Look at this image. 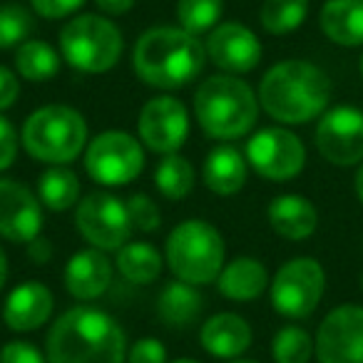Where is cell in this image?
<instances>
[{
  "label": "cell",
  "mask_w": 363,
  "mask_h": 363,
  "mask_svg": "<svg viewBox=\"0 0 363 363\" xmlns=\"http://www.w3.org/2000/svg\"><path fill=\"white\" fill-rule=\"evenodd\" d=\"M127 338L120 323L100 308L65 311L45 338L48 363H125Z\"/></svg>",
  "instance_id": "cell-1"
},
{
  "label": "cell",
  "mask_w": 363,
  "mask_h": 363,
  "mask_svg": "<svg viewBox=\"0 0 363 363\" xmlns=\"http://www.w3.org/2000/svg\"><path fill=\"white\" fill-rule=\"evenodd\" d=\"M259 102L284 125H306L326 112L331 80L308 60H284L269 67L259 85Z\"/></svg>",
  "instance_id": "cell-2"
},
{
  "label": "cell",
  "mask_w": 363,
  "mask_h": 363,
  "mask_svg": "<svg viewBox=\"0 0 363 363\" xmlns=\"http://www.w3.org/2000/svg\"><path fill=\"white\" fill-rule=\"evenodd\" d=\"M207 50L184 28H152L137 40L132 67L142 82L160 90H177L202 72Z\"/></svg>",
  "instance_id": "cell-3"
},
{
  "label": "cell",
  "mask_w": 363,
  "mask_h": 363,
  "mask_svg": "<svg viewBox=\"0 0 363 363\" xmlns=\"http://www.w3.org/2000/svg\"><path fill=\"white\" fill-rule=\"evenodd\" d=\"M197 122L214 140L244 137L259 117L254 90L234 75H214L202 82L194 95Z\"/></svg>",
  "instance_id": "cell-4"
},
{
  "label": "cell",
  "mask_w": 363,
  "mask_h": 363,
  "mask_svg": "<svg viewBox=\"0 0 363 363\" xmlns=\"http://www.w3.org/2000/svg\"><path fill=\"white\" fill-rule=\"evenodd\" d=\"M167 264L179 281L204 286L219 279L224 267V239L209 222L189 219L167 237Z\"/></svg>",
  "instance_id": "cell-5"
},
{
  "label": "cell",
  "mask_w": 363,
  "mask_h": 363,
  "mask_svg": "<svg viewBox=\"0 0 363 363\" xmlns=\"http://www.w3.org/2000/svg\"><path fill=\"white\" fill-rule=\"evenodd\" d=\"M87 142V122L67 105H45L23 125V145L28 155L48 164H65L82 152Z\"/></svg>",
  "instance_id": "cell-6"
},
{
  "label": "cell",
  "mask_w": 363,
  "mask_h": 363,
  "mask_svg": "<svg viewBox=\"0 0 363 363\" xmlns=\"http://www.w3.org/2000/svg\"><path fill=\"white\" fill-rule=\"evenodd\" d=\"M122 33L115 23L102 16H77L62 28L60 50L62 57L75 70L100 75L120 62L122 55Z\"/></svg>",
  "instance_id": "cell-7"
},
{
  "label": "cell",
  "mask_w": 363,
  "mask_h": 363,
  "mask_svg": "<svg viewBox=\"0 0 363 363\" xmlns=\"http://www.w3.org/2000/svg\"><path fill=\"white\" fill-rule=\"evenodd\" d=\"M326 291V272L311 257L286 262L272 279V306L286 318H308Z\"/></svg>",
  "instance_id": "cell-8"
},
{
  "label": "cell",
  "mask_w": 363,
  "mask_h": 363,
  "mask_svg": "<svg viewBox=\"0 0 363 363\" xmlns=\"http://www.w3.org/2000/svg\"><path fill=\"white\" fill-rule=\"evenodd\" d=\"M85 169L105 187L130 184L145 169V152L132 135L110 130L97 135L85 152Z\"/></svg>",
  "instance_id": "cell-9"
},
{
  "label": "cell",
  "mask_w": 363,
  "mask_h": 363,
  "mask_svg": "<svg viewBox=\"0 0 363 363\" xmlns=\"http://www.w3.org/2000/svg\"><path fill=\"white\" fill-rule=\"evenodd\" d=\"M75 227L100 252H120L135 229L127 204L107 192H95L77 204Z\"/></svg>",
  "instance_id": "cell-10"
},
{
  "label": "cell",
  "mask_w": 363,
  "mask_h": 363,
  "mask_svg": "<svg viewBox=\"0 0 363 363\" xmlns=\"http://www.w3.org/2000/svg\"><path fill=\"white\" fill-rule=\"evenodd\" d=\"M247 162L264 179L286 182L298 177L306 167V147L294 132L267 127L247 142Z\"/></svg>",
  "instance_id": "cell-11"
},
{
  "label": "cell",
  "mask_w": 363,
  "mask_h": 363,
  "mask_svg": "<svg viewBox=\"0 0 363 363\" xmlns=\"http://www.w3.org/2000/svg\"><path fill=\"white\" fill-rule=\"evenodd\" d=\"M316 150L333 167H356L363 162V112L353 105L331 107L316 125Z\"/></svg>",
  "instance_id": "cell-12"
},
{
  "label": "cell",
  "mask_w": 363,
  "mask_h": 363,
  "mask_svg": "<svg viewBox=\"0 0 363 363\" xmlns=\"http://www.w3.org/2000/svg\"><path fill=\"white\" fill-rule=\"evenodd\" d=\"M313 343L318 363H363V306L343 303L328 311Z\"/></svg>",
  "instance_id": "cell-13"
},
{
  "label": "cell",
  "mask_w": 363,
  "mask_h": 363,
  "mask_svg": "<svg viewBox=\"0 0 363 363\" xmlns=\"http://www.w3.org/2000/svg\"><path fill=\"white\" fill-rule=\"evenodd\" d=\"M140 140L160 155H174L189 135L187 107L174 97H155L140 112Z\"/></svg>",
  "instance_id": "cell-14"
},
{
  "label": "cell",
  "mask_w": 363,
  "mask_h": 363,
  "mask_svg": "<svg viewBox=\"0 0 363 363\" xmlns=\"http://www.w3.org/2000/svg\"><path fill=\"white\" fill-rule=\"evenodd\" d=\"M40 229L43 209L35 194L16 179H0V237L30 244Z\"/></svg>",
  "instance_id": "cell-15"
},
{
  "label": "cell",
  "mask_w": 363,
  "mask_h": 363,
  "mask_svg": "<svg viewBox=\"0 0 363 363\" xmlns=\"http://www.w3.org/2000/svg\"><path fill=\"white\" fill-rule=\"evenodd\" d=\"M207 55L222 70L242 75V72H252L259 65L262 43L242 23H224V26H217V30L209 33Z\"/></svg>",
  "instance_id": "cell-16"
},
{
  "label": "cell",
  "mask_w": 363,
  "mask_h": 363,
  "mask_svg": "<svg viewBox=\"0 0 363 363\" xmlns=\"http://www.w3.org/2000/svg\"><path fill=\"white\" fill-rule=\"evenodd\" d=\"M55 298L45 284L26 281L11 291L3 306V321L11 331L28 333L40 328L52 316Z\"/></svg>",
  "instance_id": "cell-17"
},
{
  "label": "cell",
  "mask_w": 363,
  "mask_h": 363,
  "mask_svg": "<svg viewBox=\"0 0 363 363\" xmlns=\"http://www.w3.org/2000/svg\"><path fill=\"white\" fill-rule=\"evenodd\" d=\"M112 284V262L100 249H85L70 257L65 267V286L80 301L102 296Z\"/></svg>",
  "instance_id": "cell-18"
},
{
  "label": "cell",
  "mask_w": 363,
  "mask_h": 363,
  "mask_svg": "<svg viewBox=\"0 0 363 363\" xmlns=\"http://www.w3.org/2000/svg\"><path fill=\"white\" fill-rule=\"evenodd\" d=\"M267 217L272 229L279 237L289 242H301L308 239L318 227V212L311 204V199L301 194H281L267 209Z\"/></svg>",
  "instance_id": "cell-19"
},
{
  "label": "cell",
  "mask_w": 363,
  "mask_h": 363,
  "mask_svg": "<svg viewBox=\"0 0 363 363\" xmlns=\"http://www.w3.org/2000/svg\"><path fill=\"white\" fill-rule=\"evenodd\" d=\"M202 346L217 358H239L252 346V326L237 313H217L202 326Z\"/></svg>",
  "instance_id": "cell-20"
},
{
  "label": "cell",
  "mask_w": 363,
  "mask_h": 363,
  "mask_svg": "<svg viewBox=\"0 0 363 363\" xmlns=\"http://www.w3.org/2000/svg\"><path fill=\"white\" fill-rule=\"evenodd\" d=\"M321 33L341 48L363 45V0H326L318 13Z\"/></svg>",
  "instance_id": "cell-21"
},
{
  "label": "cell",
  "mask_w": 363,
  "mask_h": 363,
  "mask_svg": "<svg viewBox=\"0 0 363 363\" xmlns=\"http://www.w3.org/2000/svg\"><path fill=\"white\" fill-rule=\"evenodd\" d=\"M204 184L212 189L219 197H232L247 182V160L242 157V152L237 147H214L209 152L207 162H204Z\"/></svg>",
  "instance_id": "cell-22"
},
{
  "label": "cell",
  "mask_w": 363,
  "mask_h": 363,
  "mask_svg": "<svg viewBox=\"0 0 363 363\" xmlns=\"http://www.w3.org/2000/svg\"><path fill=\"white\" fill-rule=\"evenodd\" d=\"M217 284L222 296L247 303L254 301L257 296H262L264 289L269 286V272L259 259L239 257L227 269H222Z\"/></svg>",
  "instance_id": "cell-23"
},
{
  "label": "cell",
  "mask_w": 363,
  "mask_h": 363,
  "mask_svg": "<svg viewBox=\"0 0 363 363\" xmlns=\"http://www.w3.org/2000/svg\"><path fill=\"white\" fill-rule=\"evenodd\" d=\"M204 308L202 294L194 289V284L172 281L162 289L160 301H157V313L172 328H184L197 321V316Z\"/></svg>",
  "instance_id": "cell-24"
},
{
  "label": "cell",
  "mask_w": 363,
  "mask_h": 363,
  "mask_svg": "<svg viewBox=\"0 0 363 363\" xmlns=\"http://www.w3.org/2000/svg\"><path fill=\"white\" fill-rule=\"evenodd\" d=\"M117 269L132 284H152L162 274V257L147 242H127L117 252Z\"/></svg>",
  "instance_id": "cell-25"
},
{
  "label": "cell",
  "mask_w": 363,
  "mask_h": 363,
  "mask_svg": "<svg viewBox=\"0 0 363 363\" xmlns=\"http://www.w3.org/2000/svg\"><path fill=\"white\" fill-rule=\"evenodd\" d=\"M38 194H40V202L45 204L52 212H65L80 197V182L77 174L65 167L55 164L48 172H43L40 182H38Z\"/></svg>",
  "instance_id": "cell-26"
},
{
  "label": "cell",
  "mask_w": 363,
  "mask_h": 363,
  "mask_svg": "<svg viewBox=\"0 0 363 363\" xmlns=\"http://www.w3.org/2000/svg\"><path fill=\"white\" fill-rule=\"evenodd\" d=\"M16 65L26 80L43 82L60 72V57L45 40H26L16 52Z\"/></svg>",
  "instance_id": "cell-27"
},
{
  "label": "cell",
  "mask_w": 363,
  "mask_h": 363,
  "mask_svg": "<svg viewBox=\"0 0 363 363\" xmlns=\"http://www.w3.org/2000/svg\"><path fill=\"white\" fill-rule=\"evenodd\" d=\"M155 184L167 199H184L194 187V169L184 157L167 155L155 169Z\"/></svg>",
  "instance_id": "cell-28"
},
{
  "label": "cell",
  "mask_w": 363,
  "mask_h": 363,
  "mask_svg": "<svg viewBox=\"0 0 363 363\" xmlns=\"http://www.w3.org/2000/svg\"><path fill=\"white\" fill-rule=\"evenodd\" d=\"M308 16V0H264L262 26L272 35H286L303 26Z\"/></svg>",
  "instance_id": "cell-29"
},
{
  "label": "cell",
  "mask_w": 363,
  "mask_h": 363,
  "mask_svg": "<svg viewBox=\"0 0 363 363\" xmlns=\"http://www.w3.org/2000/svg\"><path fill=\"white\" fill-rule=\"evenodd\" d=\"M313 353L316 343L301 326H284L272 341V356L277 363H308Z\"/></svg>",
  "instance_id": "cell-30"
},
{
  "label": "cell",
  "mask_w": 363,
  "mask_h": 363,
  "mask_svg": "<svg viewBox=\"0 0 363 363\" xmlns=\"http://www.w3.org/2000/svg\"><path fill=\"white\" fill-rule=\"evenodd\" d=\"M224 11V0H179L177 3V18L182 28L192 35L212 30L219 23Z\"/></svg>",
  "instance_id": "cell-31"
},
{
  "label": "cell",
  "mask_w": 363,
  "mask_h": 363,
  "mask_svg": "<svg viewBox=\"0 0 363 363\" xmlns=\"http://www.w3.org/2000/svg\"><path fill=\"white\" fill-rule=\"evenodd\" d=\"M33 30V18L23 6H3L0 8V50L16 48L26 43Z\"/></svg>",
  "instance_id": "cell-32"
},
{
  "label": "cell",
  "mask_w": 363,
  "mask_h": 363,
  "mask_svg": "<svg viewBox=\"0 0 363 363\" xmlns=\"http://www.w3.org/2000/svg\"><path fill=\"white\" fill-rule=\"evenodd\" d=\"M127 212H130L132 227L140 229V232L150 234L160 229V209L147 194H132L130 202H127Z\"/></svg>",
  "instance_id": "cell-33"
},
{
  "label": "cell",
  "mask_w": 363,
  "mask_h": 363,
  "mask_svg": "<svg viewBox=\"0 0 363 363\" xmlns=\"http://www.w3.org/2000/svg\"><path fill=\"white\" fill-rule=\"evenodd\" d=\"M0 363H48V358L28 341H11L0 348Z\"/></svg>",
  "instance_id": "cell-34"
},
{
  "label": "cell",
  "mask_w": 363,
  "mask_h": 363,
  "mask_svg": "<svg viewBox=\"0 0 363 363\" xmlns=\"http://www.w3.org/2000/svg\"><path fill=\"white\" fill-rule=\"evenodd\" d=\"M167 348L157 338H140L127 351V363H164Z\"/></svg>",
  "instance_id": "cell-35"
},
{
  "label": "cell",
  "mask_w": 363,
  "mask_h": 363,
  "mask_svg": "<svg viewBox=\"0 0 363 363\" xmlns=\"http://www.w3.org/2000/svg\"><path fill=\"white\" fill-rule=\"evenodd\" d=\"M18 155V132L8 117L0 115V172L16 162Z\"/></svg>",
  "instance_id": "cell-36"
},
{
  "label": "cell",
  "mask_w": 363,
  "mask_h": 363,
  "mask_svg": "<svg viewBox=\"0 0 363 363\" xmlns=\"http://www.w3.org/2000/svg\"><path fill=\"white\" fill-rule=\"evenodd\" d=\"M38 16L48 18V21H57V18L72 16L80 6H85V0H30Z\"/></svg>",
  "instance_id": "cell-37"
},
{
  "label": "cell",
  "mask_w": 363,
  "mask_h": 363,
  "mask_svg": "<svg viewBox=\"0 0 363 363\" xmlns=\"http://www.w3.org/2000/svg\"><path fill=\"white\" fill-rule=\"evenodd\" d=\"M18 95H21V85H18V77L13 75L8 67L0 65V110H8V107L16 105Z\"/></svg>",
  "instance_id": "cell-38"
},
{
  "label": "cell",
  "mask_w": 363,
  "mask_h": 363,
  "mask_svg": "<svg viewBox=\"0 0 363 363\" xmlns=\"http://www.w3.org/2000/svg\"><path fill=\"white\" fill-rule=\"evenodd\" d=\"M28 254H30V259L35 264H48V262H50L52 247H50V242H48V239L38 237V239H33V242L28 244Z\"/></svg>",
  "instance_id": "cell-39"
},
{
  "label": "cell",
  "mask_w": 363,
  "mask_h": 363,
  "mask_svg": "<svg viewBox=\"0 0 363 363\" xmlns=\"http://www.w3.org/2000/svg\"><path fill=\"white\" fill-rule=\"evenodd\" d=\"M97 8L107 16H125L127 11H132L135 0H95Z\"/></svg>",
  "instance_id": "cell-40"
},
{
  "label": "cell",
  "mask_w": 363,
  "mask_h": 363,
  "mask_svg": "<svg viewBox=\"0 0 363 363\" xmlns=\"http://www.w3.org/2000/svg\"><path fill=\"white\" fill-rule=\"evenodd\" d=\"M353 187H356V197H358V202H361V207H363V162L358 164V169H356V179H353Z\"/></svg>",
  "instance_id": "cell-41"
},
{
  "label": "cell",
  "mask_w": 363,
  "mask_h": 363,
  "mask_svg": "<svg viewBox=\"0 0 363 363\" xmlns=\"http://www.w3.org/2000/svg\"><path fill=\"white\" fill-rule=\"evenodd\" d=\"M6 279H8V259H6L3 247H0V289L6 286Z\"/></svg>",
  "instance_id": "cell-42"
},
{
  "label": "cell",
  "mask_w": 363,
  "mask_h": 363,
  "mask_svg": "<svg viewBox=\"0 0 363 363\" xmlns=\"http://www.w3.org/2000/svg\"><path fill=\"white\" fill-rule=\"evenodd\" d=\"M174 363H199V361H192V358H179V361H174Z\"/></svg>",
  "instance_id": "cell-43"
},
{
  "label": "cell",
  "mask_w": 363,
  "mask_h": 363,
  "mask_svg": "<svg viewBox=\"0 0 363 363\" xmlns=\"http://www.w3.org/2000/svg\"><path fill=\"white\" fill-rule=\"evenodd\" d=\"M358 70H361V77H363V52H361V62H358Z\"/></svg>",
  "instance_id": "cell-44"
},
{
  "label": "cell",
  "mask_w": 363,
  "mask_h": 363,
  "mask_svg": "<svg viewBox=\"0 0 363 363\" xmlns=\"http://www.w3.org/2000/svg\"><path fill=\"white\" fill-rule=\"evenodd\" d=\"M229 363H257V361H229Z\"/></svg>",
  "instance_id": "cell-45"
},
{
  "label": "cell",
  "mask_w": 363,
  "mask_h": 363,
  "mask_svg": "<svg viewBox=\"0 0 363 363\" xmlns=\"http://www.w3.org/2000/svg\"><path fill=\"white\" fill-rule=\"evenodd\" d=\"M361 291H363V272H361Z\"/></svg>",
  "instance_id": "cell-46"
}]
</instances>
